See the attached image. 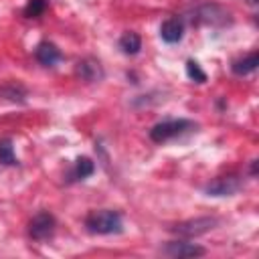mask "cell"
Segmentation results:
<instances>
[{
  "label": "cell",
  "instance_id": "1",
  "mask_svg": "<svg viewBox=\"0 0 259 259\" xmlns=\"http://www.w3.org/2000/svg\"><path fill=\"white\" fill-rule=\"evenodd\" d=\"M85 229L93 235H117L123 231V219L117 210L101 208L85 217Z\"/></svg>",
  "mask_w": 259,
  "mask_h": 259
},
{
  "label": "cell",
  "instance_id": "2",
  "mask_svg": "<svg viewBox=\"0 0 259 259\" xmlns=\"http://www.w3.org/2000/svg\"><path fill=\"white\" fill-rule=\"evenodd\" d=\"M190 130H196V123L192 119H184V117H178V119H164V121H158L156 125H152L150 130V140L156 142V144H164L172 138H178Z\"/></svg>",
  "mask_w": 259,
  "mask_h": 259
},
{
  "label": "cell",
  "instance_id": "3",
  "mask_svg": "<svg viewBox=\"0 0 259 259\" xmlns=\"http://www.w3.org/2000/svg\"><path fill=\"white\" fill-rule=\"evenodd\" d=\"M219 225V219L217 217H196V219H188V221H182L174 227H170V231L178 237H200L208 231H212L214 227Z\"/></svg>",
  "mask_w": 259,
  "mask_h": 259
},
{
  "label": "cell",
  "instance_id": "4",
  "mask_svg": "<svg viewBox=\"0 0 259 259\" xmlns=\"http://www.w3.org/2000/svg\"><path fill=\"white\" fill-rule=\"evenodd\" d=\"M55 227H57L55 217L49 210H40V212H36L30 219V223H28V235L34 241H47V239L53 237Z\"/></svg>",
  "mask_w": 259,
  "mask_h": 259
},
{
  "label": "cell",
  "instance_id": "5",
  "mask_svg": "<svg viewBox=\"0 0 259 259\" xmlns=\"http://www.w3.org/2000/svg\"><path fill=\"white\" fill-rule=\"evenodd\" d=\"M239 188H241V178L237 174H227L210 180L204 186V192L208 196H233L235 192H239Z\"/></svg>",
  "mask_w": 259,
  "mask_h": 259
},
{
  "label": "cell",
  "instance_id": "6",
  "mask_svg": "<svg viewBox=\"0 0 259 259\" xmlns=\"http://www.w3.org/2000/svg\"><path fill=\"white\" fill-rule=\"evenodd\" d=\"M164 255L174 257V259H188V257H202L206 253L204 247L194 245V243H186V241H170L160 249Z\"/></svg>",
  "mask_w": 259,
  "mask_h": 259
},
{
  "label": "cell",
  "instance_id": "7",
  "mask_svg": "<svg viewBox=\"0 0 259 259\" xmlns=\"http://www.w3.org/2000/svg\"><path fill=\"white\" fill-rule=\"evenodd\" d=\"M75 73H77V77H81V79L87 81V83H97V81H101V79L105 77V71H103L101 63H99L95 57H85V59H81V61L77 63V67H75Z\"/></svg>",
  "mask_w": 259,
  "mask_h": 259
},
{
  "label": "cell",
  "instance_id": "8",
  "mask_svg": "<svg viewBox=\"0 0 259 259\" xmlns=\"http://www.w3.org/2000/svg\"><path fill=\"white\" fill-rule=\"evenodd\" d=\"M184 36V20L180 16H170L160 24V38L168 45L180 42Z\"/></svg>",
  "mask_w": 259,
  "mask_h": 259
},
{
  "label": "cell",
  "instance_id": "9",
  "mask_svg": "<svg viewBox=\"0 0 259 259\" xmlns=\"http://www.w3.org/2000/svg\"><path fill=\"white\" fill-rule=\"evenodd\" d=\"M34 57H36V61H38L42 67H55V65L61 61V51H59L53 42L42 40V42L36 45Z\"/></svg>",
  "mask_w": 259,
  "mask_h": 259
},
{
  "label": "cell",
  "instance_id": "10",
  "mask_svg": "<svg viewBox=\"0 0 259 259\" xmlns=\"http://www.w3.org/2000/svg\"><path fill=\"white\" fill-rule=\"evenodd\" d=\"M257 65H259V53H257V51H253V53H249V55H245V57H241V59L233 61L231 69H233V73H235V75L243 77V75L253 73V71L257 69Z\"/></svg>",
  "mask_w": 259,
  "mask_h": 259
},
{
  "label": "cell",
  "instance_id": "11",
  "mask_svg": "<svg viewBox=\"0 0 259 259\" xmlns=\"http://www.w3.org/2000/svg\"><path fill=\"white\" fill-rule=\"evenodd\" d=\"M93 172H95V164H93V160L87 158V156H79V158L75 160V166H73L71 174H69V182L85 180V178H89Z\"/></svg>",
  "mask_w": 259,
  "mask_h": 259
},
{
  "label": "cell",
  "instance_id": "12",
  "mask_svg": "<svg viewBox=\"0 0 259 259\" xmlns=\"http://www.w3.org/2000/svg\"><path fill=\"white\" fill-rule=\"evenodd\" d=\"M0 97L8 99V101H18V103H24L26 101V87L22 83H16V81H8L4 85H0Z\"/></svg>",
  "mask_w": 259,
  "mask_h": 259
},
{
  "label": "cell",
  "instance_id": "13",
  "mask_svg": "<svg viewBox=\"0 0 259 259\" xmlns=\"http://www.w3.org/2000/svg\"><path fill=\"white\" fill-rule=\"evenodd\" d=\"M117 47H119V51H121L123 55L134 57V55H138L140 49H142V38H140L138 32H132V30H130V32H123V34L119 36Z\"/></svg>",
  "mask_w": 259,
  "mask_h": 259
},
{
  "label": "cell",
  "instance_id": "14",
  "mask_svg": "<svg viewBox=\"0 0 259 259\" xmlns=\"http://www.w3.org/2000/svg\"><path fill=\"white\" fill-rule=\"evenodd\" d=\"M0 164L18 166V160L14 156V148H12V140L10 138H2L0 140Z\"/></svg>",
  "mask_w": 259,
  "mask_h": 259
},
{
  "label": "cell",
  "instance_id": "15",
  "mask_svg": "<svg viewBox=\"0 0 259 259\" xmlns=\"http://www.w3.org/2000/svg\"><path fill=\"white\" fill-rule=\"evenodd\" d=\"M47 10V0H28L24 6V16L26 18H38Z\"/></svg>",
  "mask_w": 259,
  "mask_h": 259
},
{
  "label": "cell",
  "instance_id": "16",
  "mask_svg": "<svg viewBox=\"0 0 259 259\" xmlns=\"http://www.w3.org/2000/svg\"><path fill=\"white\" fill-rule=\"evenodd\" d=\"M186 75H188V79H192V81H196V83H204L206 81V73L200 69V65L196 63V61H192V59H188L186 61Z\"/></svg>",
  "mask_w": 259,
  "mask_h": 259
},
{
  "label": "cell",
  "instance_id": "17",
  "mask_svg": "<svg viewBox=\"0 0 259 259\" xmlns=\"http://www.w3.org/2000/svg\"><path fill=\"white\" fill-rule=\"evenodd\" d=\"M257 164H259L257 160H253V162H251V176H257Z\"/></svg>",
  "mask_w": 259,
  "mask_h": 259
}]
</instances>
